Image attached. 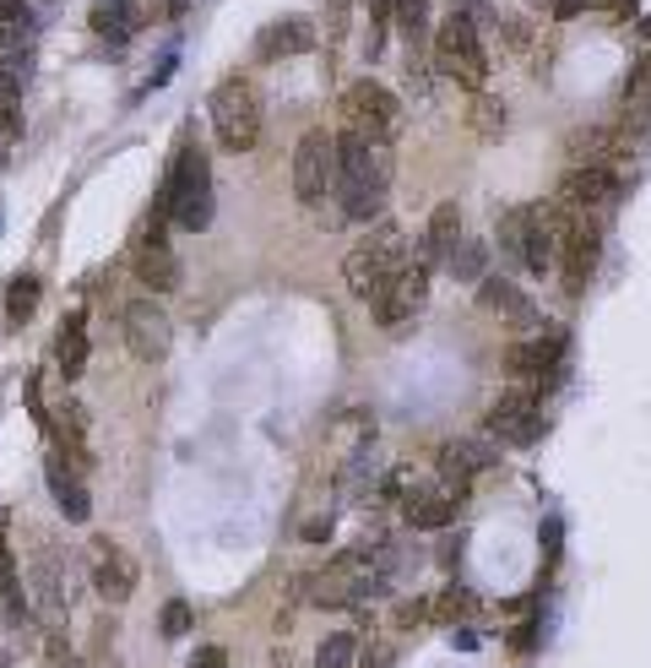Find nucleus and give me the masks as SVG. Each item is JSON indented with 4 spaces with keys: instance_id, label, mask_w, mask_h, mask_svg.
Instances as JSON below:
<instances>
[{
    "instance_id": "obj_11",
    "label": "nucleus",
    "mask_w": 651,
    "mask_h": 668,
    "mask_svg": "<svg viewBox=\"0 0 651 668\" xmlns=\"http://www.w3.org/2000/svg\"><path fill=\"white\" fill-rule=\"evenodd\" d=\"M461 489H467V484H451V478L407 484V489H402V522L418 528V533H440V528H451Z\"/></svg>"
},
{
    "instance_id": "obj_21",
    "label": "nucleus",
    "mask_w": 651,
    "mask_h": 668,
    "mask_svg": "<svg viewBox=\"0 0 651 668\" xmlns=\"http://www.w3.org/2000/svg\"><path fill=\"white\" fill-rule=\"evenodd\" d=\"M565 152H570V163H591V169L630 163V141L613 131V126H581V131H570L565 136Z\"/></svg>"
},
{
    "instance_id": "obj_7",
    "label": "nucleus",
    "mask_w": 651,
    "mask_h": 668,
    "mask_svg": "<svg viewBox=\"0 0 651 668\" xmlns=\"http://www.w3.org/2000/svg\"><path fill=\"white\" fill-rule=\"evenodd\" d=\"M342 131H359V136H370V141H396V131H402V104H396V93L381 87L375 76L353 82V87L342 93Z\"/></svg>"
},
{
    "instance_id": "obj_45",
    "label": "nucleus",
    "mask_w": 651,
    "mask_h": 668,
    "mask_svg": "<svg viewBox=\"0 0 651 668\" xmlns=\"http://www.w3.org/2000/svg\"><path fill=\"white\" fill-rule=\"evenodd\" d=\"M591 6H602L608 17H630L636 11V0H591Z\"/></svg>"
},
{
    "instance_id": "obj_27",
    "label": "nucleus",
    "mask_w": 651,
    "mask_h": 668,
    "mask_svg": "<svg viewBox=\"0 0 651 668\" xmlns=\"http://www.w3.org/2000/svg\"><path fill=\"white\" fill-rule=\"evenodd\" d=\"M429 614H435L440 625H467V619H478V593L461 587V582H451L440 598H429Z\"/></svg>"
},
{
    "instance_id": "obj_18",
    "label": "nucleus",
    "mask_w": 651,
    "mask_h": 668,
    "mask_svg": "<svg viewBox=\"0 0 651 668\" xmlns=\"http://www.w3.org/2000/svg\"><path fill=\"white\" fill-rule=\"evenodd\" d=\"M456 245H461V206H456V201H440V206L429 212V223H424V240L413 245V262L440 272L451 262Z\"/></svg>"
},
{
    "instance_id": "obj_34",
    "label": "nucleus",
    "mask_w": 651,
    "mask_h": 668,
    "mask_svg": "<svg viewBox=\"0 0 651 668\" xmlns=\"http://www.w3.org/2000/svg\"><path fill=\"white\" fill-rule=\"evenodd\" d=\"M191 625H195V608L185 598H169L163 603V614H158V630L169 636V642H180V636H191Z\"/></svg>"
},
{
    "instance_id": "obj_15",
    "label": "nucleus",
    "mask_w": 651,
    "mask_h": 668,
    "mask_svg": "<svg viewBox=\"0 0 651 668\" xmlns=\"http://www.w3.org/2000/svg\"><path fill=\"white\" fill-rule=\"evenodd\" d=\"M570 212H608L619 201V169H591V163H570V174L559 180V197Z\"/></svg>"
},
{
    "instance_id": "obj_6",
    "label": "nucleus",
    "mask_w": 651,
    "mask_h": 668,
    "mask_svg": "<svg viewBox=\"0 0 651 668\" xmlns=\"http://www.w3.org/2000/svg\"><path fill=\"white\" fill-rule=\"evenodd\" d=\"M570 229V206L565 201H532L521 206V272L543 277L559 267V245Z\"/></svg>"
},
{
    "instance_id": "obj_28",
    "label": "nucleus",
    "mask_w": 651,
    "mask_h": 668,
    "mask_svg": "<svg viewBox=\"0 0 651 668\" xmlns=\"http://www.w3.org/2000/svg\"><path fill=\"white\" fill-rule=\"evenodd\" d=\"M39 277H11V288H6V321L11 327H22V321H33L39 316Z\"/></svg>"
},
{
    "instance_id": "obj_31",
    "label": "nucleus",
    "mask_w": 651,
    "mask_h": 668,
    "mask_svg": "<svg viewBox=\"0 0 651 668\" xmlns=\"http://www.w3.org/2000/svg\"><path fill=\"white\" fill-rule=\"evenodd\" d=\"M359 664V636L353 630H331L316 647V668H353Z\"/></svg>"
},
{
    "instance_id": "obj_37",
    "label": "nucleus",
    "mask_w": 651,
    "mask_h": 668,
    "mask_svg": "<svg viewBox=\"0 0 651 668\" xmlns=\"http://www.w3.org/2000/svg\"><path fill=\"white\" fill-rule=\"evenodd\" d=\"M17 131V76L0 71V136Z\"/></svg>"
},
{
    "instance_id": "obj_46",
    "label": "nucleus",
    "mask_w": 651,
    "mask_h": 668,
    "mask_svg": "<svg viewBox=\"0 0 651 668\" xmlns=\"http://www.w3.org/2000/svg\"><path fill=\"white\" fill-rule=\"evenodd\" d=\"M505 39H511V50H526V28L521 22H505Z\"/></svg>"
},
{
    "instance_id": "obj_23",
    "label": "nucleus",
    "mask_w": 651,
    "mask_h": 668,
    "mask_svg": "<svg viewBox=\"0 0 651 668\" xmlns=\"http://www.w3.org/2000/svg\"><path fill=\"white\" fill-rule=\"evenodd\" d=\"M44 473H50V495H55V506L65 511V522H87V517H93L87 484H82V478H76V468L61 457V446H50V463H44Z\"/></svg>"
},
{
    "instance_id": "obj_1",
    "label": "nucleus",
    "mask_w": 651,
    "mask_h": 668,
    "mask_svg": "<svg viewBox=\"0 0 651 668\" xmlns=\"http://www.w3.org/2000/svg\"><path fill=\"white\" fill-rule=\"evenodd\" d=\"M147 218L152 223H147V240L141 245H152L163 223H180L191 234H206L212 229V169H206V152L195 147L191 136H180V147L169 158V174H163V191H158Z\"/></svg>"
},
{
    "instance_id": "obj_5",
    "label": "nucleus",
    "mask_w": 651,
    "mask_h": 668,
    "mask_svg": "<svg viewBox=\"0 0 651 668\" xmlns=\"http://www.w3.org/2000/svg\"><path fill=\"white\" fill-rule=\"evenodd\" d=\"M212 131L223 152H250L260 141V93L250 76H223L212 87Z\"/></svg>"
},
{
    "instance_id": "obj_19",
    "label": "nucleus",
    "mask_w": 651,
    "mask_h": 668,
    "mask_svg": "<svg viewBox=\"0 0 651 668\" xmlns=\"http://www.w3.org/2000/svg\"><path fill=\"white\" fill-rule=\"evenodd\" d=\"M316 22L310 17H277L256 33V61H294V55H310L316 50Z\"/></svg>"
},
{
    "instance_id": "obj_3",
    "label": "nucleus",
    "mask_w": 651,
    "mask_h": 668,
    "mask_svg": "<svg viewBox=\"0 0 651 668\" xmlns=\"http://www.w3.org/2000/svg\"><path fill=\"white\" fill-rule=\"evenodd\" d=\"M407 234L396 229V223H370V234L348 251V262H342V283L359 294V299H375L381 288H386L396 272L407 267Z\"/></svg>"
},
{
    "instance_id": "obj_32",
    "label": "nucleus",
    "mask_w": 651,
    "mask_h": 668,
    "mask_svg": "<svg viewBox=\"0 0 651 668\" xmlns=\"http://www.w3.org/2000/svg\"><path fill=\"white\" fill-rule=\"evenodd\" d=\"M446 267H451L456 283H483V267H489V251H483L478 240H461V245L451 251V262H446Z\"/></svg>"
},
{
    "instance_id": "obj_33",
    "label": "nucleus",
    "mask_w": 651,
    "mask_h": 668,
    "mask_svg": "<svg viewBox=\"0 0 651 668\" xmlns=\"http://www.w3.org/2000/svg\"><path fill=\"white\" fill-rule=\"evenodd\" d=\"M391 11H396L407 44H424V33H429V0H391Z\"/></svg>"
},
{
    "instance_id": "obj_42",
    "label": "nucleus",
    "mask_w": 651,
    "mask_h": 668,
    "mask_svg": "<svg viewBox=\"0 0 651 668\" xmlns=\"http://www.w3.org/2000/svg\"><path fill=\"white\" fill-rule=\"evenodd\" d=\"M532 642H537V625H532V619L511 630V647H516V653H532Z\"/></svg>"
},
{
    "instance_id": "obj_36",
    "label": "nucleus",
    "mask_w": 651,
    "mask_h": 668,
    "mask_svg": "<svg viewBox=\"0 0 651 668\" xmlns=\"http://www.w3.org/2000/svg\"><path fill=\"white\" fill-rule=\"evenodd\" d=\"M391 619H396V630H418V625H429L435 614H429V598H402Z\"/></svg>"
},
{
    "instance_id": "obj_47",
    "label": "nucleus",
    "mask_w": 651,
    "mask_h": 668,
    "mask_svg": "<svg viewBox=\"0 0 651 668\" xmlns=\"http://www.w3.org/2000/svg\"><path fill=\"white\" fill-rule=\"evenodd\" d=\"M305 538H310V543H321V538H331V522H310V528H305Z\"/></svg>"
},
{
    "instance_id": "obj_39",
    "label": "nucleus",
    "mask_w": 651,
    "mask_h": 668,
    "mask_svg": "<svg viewBox=\"0 0 651 668\" xmlns=\"http://www.w3.org/2000/svg\"><path fill=\"white\" fill-rule=\"evenodd\" d=\"M0 33L6 39H22L28 33V6L22 0H0Z\"/></svg>"
},
{
    "instance_id": "obj_41",
    "label": "nucleus",
    "mask_w": 651,
    "mask_h": 668,
    "mask_svg": "<svg viewBox=\"0 0 651 668\" xmlns=\"http://www.w3.org/2000/svg\"><path fill=\"white\" fill-rule=\"evenodd\" d=\"M391 664H396V653H391V647H370V653L359 658V668H391Z\"/></svg>"
},
{
    "instance_id": "obj_30",
    "label": "nucleus",
    "mask_w": 651,
    "mask_h": 668,
    "mask_svg": "<svg viewBox=\"0 0 651 668\" xmlns=\"http://www.w3.org/2000/svg\"><path fill=\"white\" fill-rule=\"evenodd\" d=\"M467 126L483 136V141H494V136L505 131V104L494 98V93H472V109H467Z\"/></svg>"
},
{
    "instance_id": "obj_40",
    "label": "nucleus",
    "mask_w": 651,
    "mask_h": 668,
    "mask_svg": "<svg viewBox=\"0 0 651 668\" xmlns=\"http://www.w3.org/2000/svg\"><path fill=\"white\" fill-rule=\"evenodd\" d=\"M185 668H228V647H201Z\"/></svg>"
},
{
    "instance_id": "obj_25",
    "label": "nucleus",
    "mask_w": 651,
    "mask_h": 668,
    "mask_svg": "<svg viewBox=\"0 0 651 668\" xmlns=\"http://www.w3.org/2000/svg\"><path fill=\"white\" fill-rule=\"evenodd\" d=\"M136 277H141L152 294H169V288H180V256H174L163 240H152V245L136 251Z\"/></svg>"
},
{
    "instance_id": "obj_16",
    "label": "nucleus",
    "mask_w": 651,
    "mask_h": 668,
    "mask_svg": "<svg viewBox=\"0 0 651 668\" xmlns=\"http://www.w3.org/2000/svg\"><path fill=\"white\" fill-rule=\"evenodd\" d=\"M33 603H39L50 630H61L65 614H71V576H65V560L50 543H39V560H33Z\"/></svg>"
},
{
    "instance_id": "obj_24",
    "label": "nucleus",
    "mask_w": 651,
    "mask_h": 668,
    "mask_svg": "<svg viewBox=\"0 0 651 668\" xmlns=\"http://www.w3.org/2000/svg\"><path fill=\"white\" fill-rule=\"evenodd\" d=\"M136 22H141V6H136V0H98V6H93V33H98L109 50H126Z\"/></svg>"
},
{
    "instance_id": "obj_9",
    "label": "nucleus",
    "mask_w": 651,
    "mask_h": 668,
    "mask_svg": "<svg viewBox=\"0 0 651 668\" xmlns=\"http://www.w3.org/2000/svg\"><path fill=\"white\" fill-rule=\"evenodd\" d=\"M483 435H494L500 446H537V441H543V407H537V392H532V386L505 392V397L489 407Z\"/></svg>"
},
{
    "instance_id": "obj_26",
    "label": "nucleus",
    "mask_w": 651,
    "mask_h": 668,
    "mask_svg": "<svg viewBox=\"0 0 651 668\" xmlns=\"http://www.w3.org/2000/svg\"><path fill=\"white\" fill-rule=\"evenodd\" d=\"M55 364H61L65 381H76L82 364H87V316H82V310L55 332Z\"/></svg>"
},
{
    "instance_id": "obj_44",
    "label": "nucleus",
    "mask_w": 651,
    "mask_h": 668,
    "mask_svg": "<svg viewBox=\"0 0 651 668\" xmlns=\"http://www.w3.org/2000/svg\"><path fill=\"white\" fill-rule=\"evenodd\" d=\"M586 6H591V0H554V17H559V22H570V17H581Z\"/></svg>"
},
{
    "instance_id": "obj_22",
    "label": "nucleus",
    "mask_w": 651,
    "mask_h": 668,
    "mask_svg": "<svg viewBox=\"0 0 651 668\" xmlns=\"http://www.w3.org/2000/svg\"><path fill=\"white\" fill-rule=\"evenodd\" d=\"M478 305H483L489 316H500L505 327H521V332H532V327H537L532 299L521 294L511 277H483V283H478Z\"/></svg>"
},
{
    "instance_id": "obj_2",
    "label": "nucleus",
    "mask_w": 651,
    "mask_h": 668,
    "mask_svg": "<svg viewBox=\"0 0 651 668\" xmlns=\"http://www.w3.org/2000/svg\"><path fill=\"white\" fill-rule=\"evenodd\" d=\"M391 197V141L337 131V201L348 223H375Z\"/></svg>"
},
{
    "instance_id": "obj_17",
    "label": "nucleus",
    "mask_w": 651,
    "mask_h": 668,
    "mask_svg": "<svg viewBox=\"0 0 651 668\" xmlns=\"http://www.w3.org/2000/svg\"><path fill=\"white\" fill-rule=\"evenodd\" d=\"M494 463H500V441L494 435H456V441H446L435 452V468H440V478H451V484H467V478L489 473Z\"/></svg>"
},
{
    "instance_id": "obj_38",
    "label": "nucleus",
    "mask_w": 651,
    "mask_h": 668,
    "mask_svg": "<svg viewBox=\"0 0 651 668\" xmlns=\"http://www.w3.org/2000/svg\"><path fill=\"white\" fill-rule=\"evenodd\" d=\"M386 28H391V0H370V55L386 50Z\"/></svg>"
},
{
    "instance_id": "obj_48",
    "label": "nucleus",
    "mask_w": 651,
    "mask_h": 668,
    "mask_svg": "<svg viewBox=\"0 0 651 668\" xmlns=\"http://www.w3.org/2000/svg\"><path fill=\"white\" fill-rule=\"evenodd\" d=\"M641 44H651V17H647V22H641Z\"/></svg>"
},
{
    "instance_id": "obj_12",
    "label": "nucleus",
    "mask_w": 651,
    "mask_h": 668,
    "mask_svg": "<svg viewBox=\"0 0 651 668\" xmlns=\"http://www.w3.org/2000/svg\"><path fill=\"white\" fill-rule=\"evenodd\" d=\"M597 251H602V223L591 212H570V229H565V245H559V272H565V288L581 294L597 272Z\"/></svg>"
},
{
    "instance_id": "obj_10",
    "label": "nucleus",
    "mask_w": 651,
    "mask_h": 668,
    "mask_svg": "<svg viewBox=\"0 0 651 668\" xmlns=\"http://www.w3.org/2000/svg\"><path fill=\"white\" fill-rule=\"evenodd\" d=\"M429 277H435V272L418 267V262L407 256V267L396 272L386 288L370 299V316H375V327H407V321H413V316L429 305Z\"/></svg>"
},
{
    "instance_id": "obj_35",
    "label": "nucleus",
    "mask_w": 651,
    "mask_h": 668,
    "mask_svg": "<svg viewBox=\"0 0 651 668\" xmlns=\"http://www.w3.org/2000/svg\"><path fill=\"white\" fill-rule=\"evenodd\" d=\"M500 256L521 267V206H511V212L500 218Z\"/></svg>"
},
{
    "instance_id": "obj_43",
    "label": "nucleus",
    "mask_w": 651,
    "mask_h": 668,
    "mask_svg": "<svg viewBox=\"0 0 651 668\" xmlns=\"http://www.w3.org/2000/svg\"><path fill=\"white\" fill-rule=\"evenodd\" d=\"M50 668H82L76 658H65V647H61V636L50 630Z\"/></svg>"
},
{
    "instance_id": "obj_4",
    "label": "nucleus",
    "mask_w": 651,
    "mask_h": 668,
    "mask_svg": "<svg viewBox=\"0 0 651 668\" xmlns=\"http://www.w3.org/2000/svg\"><path fill=\"white\" fill-rule=\"evenodd\" d=\"M429 61H435V71H440L446 82L467 87V93H483V82H489V55H483L478 22H472L467 11H451V17L435 28Z\"/></svg>"
},
{
    "instance_id": "obj_20",
    "label": "nucleus",
    "mask_w": 651,
    "mask_h": 668,
    "mask_svg": "<svg viewBox=\"0 0 651 668\" xmlns=\"http://www.w3.org/2000/svg\"><path fill=\"white\" fill-rule=\"evenodd\" d=\"M559 359H565V332H543V337L516 342V348L505 353V370H511V375H526V381H537L532 392H543V381L559 370Z\"/></svg>"
},
{
    "instance_id": "obj_8",
    "label": "nucleus",
    "mask_w": 651,
    "mask_h": 668,
    "mask_svg": "<svg viewBox=\"0 0 651 668\" xmlns=\"http://www.w3.org/2000/svg\"><path fill=\"white\" fill-rule=\"evenodd\" d=\"M294 197L305 206H326L337 197V131H305L294 147Z\"/></svg>"
},
{
    "instance_id": "obj_14",
    "label": "nucleus",
    "mask_w": 651,
    "mask_h": 668,
    "mask_svg": "<svg viewBox=\"0 0 651 668\" xmlns=\"http://www.w3.org/2000/svg\"><path fill=\"white\" fill-rule=\"evenodd\" d=\"M87 560H93V565H87L93 593H98L104 603H126L130 593H136V560H130L115 538L98 533L93 543H87Z\"/></svg>"
},
{
    "instance_id": "obj_13",
    "label": "nucleus",
    "mask_w": 651,
    "mask_h": 668,
    "mask_svg": "<svg viewBox=\"0 0 651 668\" xmlns=\"http://www.w3.org/2000/svg\"><path fill=\"white\" fill-rule=\"evenodd\" d=\"M126 348L141 359V364L169 359V348H174V321H169V310L152 305V299L126 305Z\"/></svg>"
},
{
    "instance_id": "obj_29",
    "label": "nucleus",
    "mask_w": 651,
    "mask_h": 668,
    "mask_svg": "<svg viewBox=\"0 0 651 668\" xmlns=\"http://www.w3.org/2000/svg\"><path fill=\"white\" fill-rule=\"evenodd\" d=\"M613 131L625 136L630 147L651 141V98H647V93H630V98H625V115H619V126H613Z\"/></svg>"
}]
</instances>
